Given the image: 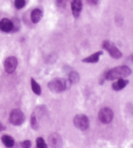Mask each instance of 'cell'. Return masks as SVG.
<instances>
[{
	"mask_svg": "<svg viewBox=\"0 0 133 148\" xmlns=\"http://www.w3.org/2000/svg\"><path fill=\"white\" fill-rule=\"evenodd\" d=\"M131 69L127 66H118L107 71L105 76V80L111 81L127 77L131 74Z\"/></svg>",
	"mask_w": 133,
	"mask_h": 148,
	"instance_id": "cell-1",
	"label": "cell"
},
{
	"mask_svg": "<svg viewBox=\"0 0 133 148\" xmlns=\"http://www.w3.org/2000/svg\"><path fill=\"white\" fill-rule=\"evenodd\" d=\"M70 82L64 78H55L51 80L48 84V88L54 93L63 92L70 88Z\"/></svg>",
	"mask_w": 133,
	"mask_h": 148,
	"instance_id": "cell-2",
	"label": "cell"
},
{
	"mask_svg": "<svg viewBox=\"0 0 133 148\" xmlns=\"http://www.w3.org/2000/svg\"><path fill=\"white\" fill-rule=\"evenodd\" d=\"M25 121V116L24 112L20 109H13L9 114V121L15 126H20Z\"/></svg>",
	"mask_w": 133,
	"mask_h": 148,
	"instance_id": "cell-3",
	"label": "cell"
},
{
	"mask_svg": "<svg viewBox=\"0 0 133 148\" xmlns=\"http://www.w3.org/2000/svg\"><path fill=\"white\" fill-rule=\"evenodd\" d=\"M102 47L109 53L110 56L112 58L119 59L121 58L122 53L118 48L116 47L113 42L110 40H105L102 45Z\"/></svg>",
	"mask_w": 133,
	"mask_h": 148,
	"instance_id": "cell-4",
	"label": "cell"
},
{
	"mask_svg": "<svg viewBox=\"0 0 133 148\" xmlns=\"http://www.w3.org/2000/svg\"><path fill=\"white\" fill-rule=\"evenodd\" d=\"M73 124L81 131H85L89 127L88 117L84 114H78L73 118Z\"/></svg>",
	"mask_w": 133,
	"mask_h": 148,
	"instance_id": "cell-5",
	"label": "cell"
},
{
	"mask_svg": "<svg viewBox=\"0 0 133 148\" xmlns=\"http://www.w3.org/2000/svg\"><path fill=\"white\" fill-rule=\"evenodd\" d=\"M98 117L99 121L102 123L109 124L113 119L114 112L110 108L105 107V108H101L99 110L98 114Z\"/></svg>",
	"mask_w": 133,
	"mask_h": 148,
	"instance_id": "cell-6",
	"label": "cell"
},
{
	"mask_svg": "<svg viewBox=\"0 0 133 148\" xmlns=\"http://www.w3.org/2000/svg\"><path fill=\"white\" fill-rule=\"evenodd\" d=\"M18 65V60L14 56H9L4 62V69L7 73H14Z\"/></svg>",
	"mask_w": 133,
	"mask_h": 148,
	"instance_id": "cell-7",
	"label": "cell"
},
{
	"mask_svg": "<svg viewBox=\"0 0 133 148\" xmlns=\"http://www.w3.org/2000/svg\"><path fill=\"white\" fill-rule=\"evenodd\" d=\"M48 142L52 147H60L62 145V140L59 134L53 133L48 137Z\"/></svg>",
	"mask_w": 133,
	"mask_h": 148,
	"instance_id": "cell-8",
	"label": "cell"
},
{
	"mask_svg": "<svg viewBox=\"0 0 133 148\" xmlns=\"http://www.w3.org/2000/svg\"><path fill=\"white\" fill-rule=\"evenodd\" d=\"M71 8L74 18H77L83 9V3L81 0H73L71 3Z\"/></svg>",
	"mask_w": 133,
	"mask_h": 148,
	"instance_id": "cell-9",
	"label": "cell"
},
{
	"mask_svg": "<svg viewBox=\"0 0 133 148\" xmlns=\"http://www.w3.org/2000/svg\"><path fill=\"white\" fill-rule=\"evenodd\" d=\"M14 29V24L11 20L3 18L0 21V29L2 32L9 33Z\"/></svg>",
	"mask_w": 133,
	"mask_h": 148,
	"instance_id": "cell-10",
	"label": "cell"
},
{
	"mask_svg": "<svg viewBox=\"0 0 133 148\" xmlns=\"http://www.w3.org/2000/svg\"><path fill=\"white\" fill-rule=\"evenodd\" d=\"M103 54V52L102 51H99L96 53H93L91 56H88L86 58H84L82 60V62L83 63H98L99 60V57L101 55Z\"/></svg>",
	"mask_w": 133,
	"mask_h": 148,
	"instance_id": "cell-11",
	"label": "cell"
},
{
	"mask_svg": "<svg viewBox=\"0 0 133 148\" xmlns=\"http://www.w3.org/2000/svg\"><path fill=\"white\" fill-rule=\"evenodd\" d=\"M129 80H126V79L120 78L118 79V80L116 82H114L112 84V88L113 89L114 91H120L123 90L126 87L128 84H129Z\"/></svg>",
	"mask_w": 133,
	"mask_h": 148,
	"instance_id": "cell-12",
	"label": "cell"
},
{
	"mask_svg": "<svg viewBox=\"0 0 133 148\" xmlns=\"http://www.w3.org/2000/svg\"><path fill=\"white\" fill-rule=\"evenodd\" d=\"M43 17V12L40 9H35L31 14V19L34 24L39 22Z\"/></svg>",
	"mask_w": 133,
	"mask_h": 148,
	"instance_id": "cell-13",
	"label": "cell"
},
{
	"mask_svg": "<svg viewBox=\"0 0 133 148\" xmlns=\"http://www.w3.org/2000/svg\"><path fill=\"white\" fill-rule=\"evenodd\" d=\"M1 141L7 147H12L14 145V140L13 138L5 134L1 137Z\"/></svg>",
	"mask_w": 133,
	"mask_h": 148,
	"instance_id": "cell-14",
	"label": "cell"
},
{
	"mask_svg": "<svg viewBox=\"0 0 133 148\" xmlns=\"http://www.w3.org/2000/svg\"><path fill=\"white\" fill-rule=\"evenodd\" d=\"M31 88L33 93L37 95H40L41 93H42V90H41V87L39 84L36 82V80L33 78H31Z\"/></svg>",
	"mask_w": 133,
	"mask_h": 148,
	"instance_id": "cell-15",
	"label": "cell"
},
{
	"mask_svg": "<svg viewBox=\"0 0 133 148\" xmlns=\"http://www.w3.org/2000/svg\"><path fill=\"white\" fill-rule=\"evenodd\" d=\"M69 81L71 84H77L80 80V75L77 72L71 71L69 74Z\"/></svg>",
	"mask_w": 133,
	"mask_h": 148,
	"instance_id": "cell-16",
	"label": "cell"
},
{
	"mask_svg": "<svg viewBox=\"0 0 133 148\" xmlns=\"http://www.w3.org/2000/svg\"><path fill=\"white\" fill-rule=\"evenodd\" d=\"M31 126L32 129L37 131L39 128V125H38L37 119V116L35 112H33L31 116Z\"/></svg>",
	"mask_w": 133,
	"mask_h": 148,
	"instance_id": "cell-17",
	"label": "cell"
},
{
	"mask_svg": "<svg viewBox=\"0 0 133 148\" xmlns=\"http://www.w3.org/2000/svg\"><path fill=\"white\" fill-rule=\"evenodd\" d=\"M37 143V147L38 148H47L48 145L45 144L44 140L42 137H38L36 140Z\"/></svg>",
	"mask_w": 133,
	"mask_h": 148,
	"instance_id": "cell-18",
	"label": "cell"
},
{
	"mask_svg": "<svg viewBox=\"0 0 133 148\" xmlns=\"http://www.w3.org/2000/svg\"><path fill=\"white\" fill-rule=\"evenodd\" d=\"M25 0H15L14 6L17 9H21L25 6Z\"/></svg>",
	"mask_w": 133,
	"mask_h": 148,
	"instance_id": "cell-19",
	"label": "cell"
},
{
	"mask_svg": "<svg viewBox=\"0 0 133 148\" xmlns=\"http://www.w3.org/2000/svg\"><path fill=\"white\" fill-rule=\"evenodd\" d=\"M68 3V0H55V4L59 8H64Z\"/></svg>",
	"mask_w": 133,
	"mask_h": 148,
	"instance_id": "cell-20",
	"label": "cell"
},
{
	"mask_svg": "<svg viewBox=\"0 0 133 148\" xmlns=\"http://www.w3.org/2000/svg\"><path fill=\"white\" fill-rule=\"evenodd\" d=\"M21 147L24 148H29L31 147V142L29 140H26L21 143Z\"/></svg>",
	"mask_w": 133,
	"mask_h": 148,
	"instance_id": "cell-21",
	"label": "cell"
},
{
	"mask_svg": "<svg viewBox=\"0 0 133 148\" xmlns=\"http://www.w3.org/2000/svg\"><path fill=\"white\" fill-rule=\"evenodd\" d=\"M86 1L90 5H97L99 2V0H86Z\"/></svg>",
	"mask_w": 133,
	"mask_h": 148,
	"instance_id": "cell-22",
	"label": "cell"
},
{
	"mask_svg": "<svg viewBox=\"0 0 133 148\" xmlns=\"http://www.w3.org/2000/svg\"><path fill=\"white\" fill-rule=\"evenodd\" d=\"M5 129H6V127H5L1 123H0V132L5 131Z\"/></svg>",
	"mask_w": 133,
	"mask_h": 148,
	"instance_id": "cell-23",
	"label": "cell"
}]
</instances>
